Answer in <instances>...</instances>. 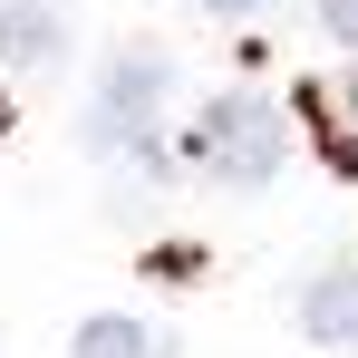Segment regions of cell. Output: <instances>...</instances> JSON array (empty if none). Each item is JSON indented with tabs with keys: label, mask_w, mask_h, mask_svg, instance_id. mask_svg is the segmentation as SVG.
I'll list each match as a JSON object with an SVG mask.
<instances>
[{
	"label": "cell",
	"mask_w": 358,
	"mask_h": 358,
	"mask_svg": "<svg viewBox=\"0 0 358 358\" xmlns=\"http://www.w3.org/2000/svg\"><path fill=\"white\" fill-rule=\"evenodd\" d=\"M281 145H291V136H281V107H271V97H213L184 155H194L203 175H223V184L252 194V184L281 175Z\"/></svg>",
	"instance_id": "cell-1"
},
{
	"label": "cell",
	"mask_w": 358,
	"mask_h": 358,
	"mask_svg": "<svg viewBox=\"0 0 358 358\" xmlns=\"http://www.w3.org/2000/svg\"><path fill=\"white\" fill-rule=\"evenodd\" d=\"M155 126H165V59H155V49H117L107 78H97L87 136L117 145V155H155Z\"/></svg>",
	"instance_id": "cell-2"
},
{
	"label": "cell",
	"mask_w": 358,
	"mask_h": 358,
	"mask_svg": "<svg viewBox=\"0 0 358 358\" xmlns=\"http://www.w3.org/2000/svg\"><path fill=\"white\" fill-rule=\"evenodd\" d=\"M300 329L320 349H358V262H329L310 291H300Z\"/></svg>",
	"instance_id": "cell-3"
},
{
	"label": "cell",
	"mask_w": 358,
	"mask_h": 358,
	"mask_svg": "<svg viewBox=\"0 0 358 358\" xmlns=\"http://www.w3.org/2000/svg\"><path fill=\"white\" fill-rule=\"evenodd\" d=\"M300 117L320 136V155H329L339 175H358V78L349 87H300Z\"/></svg>",
	"instance_id": "cell-4"
},
{
	"label": "cell",
	"mask_w": 358,
	"mask_h": 358,
	"mask_svg": "<svg viewBox=\"0 0 358 358\" xmlns=\"http://www.w3.org/2000/svg\"><path fill=\"white\" fill-rule=\"evenodd\" d=\"M0 59L10 68H49L59 59V10L49 0H0Z\"/></svg>",
	"instance_id": "cell-5"
},
{
	"label": "cell",
	"mask_w": 358,
	"mask_h": 358,
	"mask_svg": "<svg viewBox=\"0 0 358 358\" xmlns=\"http://www.w3.org/2000/svg\"><path fill=\"white\" fill-rule=\"evenodd\" d=\"M78 358H165V329H155V320H117V310H97V320L78 329Z\"/></svg>",
	"instance_id": "cell-6"
},
{
	"label": "cell",
	"mask_w": 358,
	"mask_h": 358,
	"mask_svg": "<svg viewBox=\"0 0 358 358\" xmlns=\"http://www.w3.org/2000/svg\"><path fill=\"white\" fill-rule=\"evenodd\" d=\"M145 271H155V281H194V271H203V252H184V242H165V252H155Z\"/></svg>",
	"instance_id": "cell-7"
},
{
	"label": "cell",
	"mask_w": 358,
	"mask_h": 358,
	"mask_svg": "<svg viewBox=\"0 0 358 358\" xmlns=\"http://www.w3.org/2000/svg\"><path fill=\"white\" fill-rule=\"evenodd\" d=\"M320 29H329L339 49H358V0H320Z\"/></svg>",
	"instance_id": "cell-8"
},
{
	"label": "cell",
	"mask_w": 358,
	"mask_h": 358,
	"mask_svg": "<svg viewBox=\"0 0 358 358\" xmlns=\"http://www.w3.org/2000/svg\"><path fill=\"white\" fill-rule=\"evenodd\" d=\"M203 10H223V20H242V10H271V0H203Z\"/></svg>",
	"instance_id": "cell-9"
}]
</instances>
